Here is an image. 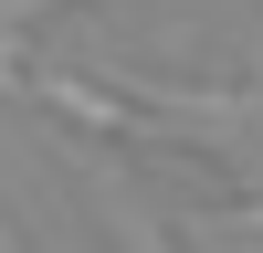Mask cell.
<instances>
[{
	"label": "cell",
	"mask_w": 263,
	"mask_h": 253,
	"mask_svg": "<svg viewBox=\"0 0 263 253\" xmlns=\"http://www.w3.org/2000/svg\"><path fill=\"white\" fill-rule=\"evenodd\" d=\"M0 253H21V232H11V222H0Z\"/></svg>",
	"instance_id": "obj_2"
},
{
	"label": "cell",
	"mask_w": 263,
	"mask_h": 253,
	"mask_svg": "<svg viewBox=\"0 0 263 253\" xmlns=\"http://www.w3.org/2000/svg\"><path fill=\"white\" fill-rule=\"evenodd\" d=\"M0 11H11V21H32V11H42V0H0Z\"/></svg>",
	"instance_id": "obj_1"
}]
</instances>
